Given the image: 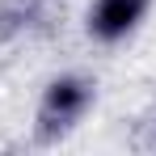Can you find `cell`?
<instances>
[{"label": "cell", "instance_id": "obj_1", "mask_svg": "<svg viewBox=\"0 0 156 156\" xmlns=\"http://www.w3.org/2000/svg\"><path fill=\"white\" fill-rule=\"evenodd\" d=\"M93 105V80L89 76H55L47 89H42V101H38V118H34V135L38 144H55L63 139L68 131L84 118V110Z\"/></svg>", "mask_w": 156, "mask_h": 156}, {"label": "cell", "instance_id": "obj_3", "mask_svg": "<svg viewBox=\"0 0 156 156\" xmlns=\"http://www.w3.org/2000/svg\"><path fill=\"white\" fill-rule=\"evenodd\" d=\"M38 9H42V0H4L0 4V42L13 38V34H21L38 17Z\"/></svg>", "mask_w": 156, "mask_h": 156}, {"label": "cell", "instance_id": "obj_2", "mask_svg": "<svg viewBox=\"0 0 156 156\" xmlns=\"http://www.w3.org/2000/svg\"><path fill=\"white\" fill-rule=\"evenodd\" d=\"M148 9H152V0H93L84 26L97 42H122L148 17Z\"/></svg>", "mask_w": 156, "mask_h": 156}]
</instances>
